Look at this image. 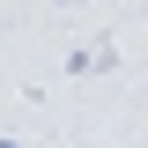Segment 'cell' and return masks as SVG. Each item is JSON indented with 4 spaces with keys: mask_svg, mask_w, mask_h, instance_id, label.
Masks as SVG:
<instances>
[{
    "mask_svg": "<svg viewBox=\"0 0 148 148\" xmlns=\"http://www.w3.org/2000/svg\"><path fill=\"white\" fill-rule=\"evenodd\" d=\"M59 67H67V74H111V67H119V45H111V37H96V45H67Z\"/></svg>",
    "mask_w": 148,
    "mask_h": 148,
    "instance_id": "cell-1",
    "label": "cell"
},
{
    "mask_svg": "<svg viewBox=\"0 0 148 148\" xmlns=\"http://www.w3.org/2000/svg\"><path fill=\"white\" fill-rule=\"evenodd\" d=\"M0 148H22V141H8V133H0Z\"/></svg>",
    "mask_w": 148,
    "mask_h": 148,
    "instance_id": "cell-2",
    "label": "cell"
},
{
    "mask_svg": "<svg viewBox=\"0 0 148 148\" xmlns=\"http://www.w3.org/2000/svg\"><path fill=\"white\" fill-rule=\"evenodd\" d=\"M52 8H74V0H52Z\"/></svg>",
    "mask_w": 148,
    "mask_h": 148,
    "instance_id": "cell-3",
    "label": "cell"
}]
</instances>
